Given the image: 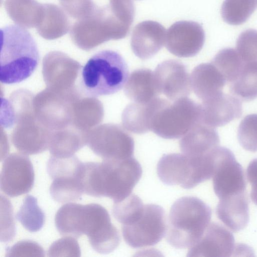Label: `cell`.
<instances>
[{
    "label": "cell",
    "instance_id": "20",
    "mask_svg": "<svg viewBox=\"0 0 257 257\" xmlns=\"http://www.w3.org/2000/svg\"><path fill=\"white\" fill-rule=\"evenodd\" d=\"M249 201L246 192L219 199L216 208L218 218L234 232L244 229L249 221Z\"/></svg>",
    "mask_w": 257,
    "mask_h": 257
},
{
    "label": "cell",
    "instance_id": "8",
    "mask_svg": "<svg viewBox=\"0 0 257 257\" xmlns=\"http://www.w3.org/2000/svg\"><path fill=\"white\" fill-rule=\"evenodd\" d=\"M167 225L164 209L154 204L144 205L139 217L132 223L122 225L125 242L133 248H140L158 243L165 235Z\"/></svg>",
    "mask_w": 257,
    "mask_h": 257
},
{
    "label": "cell",
    "instance_id": "10",
    "mask_svg": "<svg viewBox=\"0 0 257 257\" xmlns=\"http://www.w3.org/2000/svg\"><path fill=\"white\" fill-rule=\"evenodd\" d=\"M205 32L198 23L181 21L173 24L166 34L165 45L172 54L190 57L197 54L205 42Z\"/></svg>",
    "mask_w": 257,
    "mask_h": 257
},
{
    "label": "cell",
    "instance_id": "30",
    "mask_svg": "<svg viewBox=\"0 0 257 257\" xmlns=\"http://www.w3.org/2000/svg\"><path fill=\"white\" fill-rule=\"evenodd\" d=\"M43 248L37 243L30 240L19 241L8 248L6 256L44 255Z\"/></svg>",
    "mask_w": 257,
    "mask_h": 257
},
{
    "label": "cell",
    "instance_id": "15",
    "mask_svg": "<svg viewBox=\"0 0 257 257\" xmlns=\"http://www.w3.org/2000/svg\"><path fill=\"white\" fill-rule=\"evenodd\" d=\"M102 139L93 146V150L105 160H119L132 157L134 141L124 128L110 125L105 128Z\"/></svg>",
    "mask_w": 257,
    "mask_h": 257
},
{
    "label": "cell",
    "instance_id": "25",
    "mask_svg": "<svg viewBox=\"0 0 257 257\" xmlns=\"http://www.w3.org/2000/svg\"><path fill=\"white\" fill-rule=\"evenodd\" d=\"M211 62L218 68L229 84L237 78L244 63L236 50L230 48L220 50Z\"/></svg>",
    "mask_w": 257,
    "mask_h": 257
},
{
    "label": "cell",
    "instance_id": "23",
    "mask_svg": "<svg viewBox=\"0 0 257 257\" xmlns=\"http://www.w3.org/2000/svg\"><path fill=\"white\" fill-rule=\"evenodd\" d=\"M257 7V0H224L221 9L223 21L231 25L245 23Z\"/></svg>",
    "mask_w": 257,
    "mask_h": 257
},
{
    "label": "cell",
    "instance_id": "6",
    "mask_svg": "<svg viewBox=\"0 0 257 257\" xmlns=\"http://www.w3.org/2000/svg\"><path fill=\"white\" fill-rule=\"evenodd\" d=\"M200 104L186 97L170 103L165 100L155 112L151 131L166 139L182 138L200 121Z\"/></svg>",
    "mask_w": 257,
    "mask_h": 257
},
{
    "label": "cell",
    "instance_id": "7",
    "mask_svg": "<svg viewBox=\"0 0 257 257\" xmlns=\"http://www.w3.org/2000/svg\"><path fill=\"white\" fill-rule=\"evenodd\" d=\"M157 172L164 184L185 189L192 188L211 178L206 164L182 153L164 155L159 161Z\"/></svg>",
    "mask_w": 257,
    "mask_h": 257
},
{
    "label": "cell",
    "instance_id": "27",
    "mask_svg": "<svg viewBox=\"0 0 257 257\" xmlns=\"http://www.w3.org/2000/svg\"><path fill=\"white\" fill-rule=\"evenodd\" d=\"M237 138L244 150L257 152V114H248L242 119L238 126Z\"/></svg>",
    "mask_w": 257,
    "mask_h": 257
},
{
    "label": "cell",
    "instance_id": "5",
    "mask_svg": "<svg viewBox=\"0 0 257 257\" xmlns=\"http://www.w3.org/2000/svg\"><path fill=\"white\" fill-rule=\"evenodd\" d=\"M128 77V68L123 57L114 51L102 50L82 67L81 89L89 97L110 95L121 89Z\"/></svg>",
    "mask_w": 257,
    "mask_h": 257
},
{
    "label": "cell",
    "instance_id": "3",
    "mask_svg": "<svg viewBox=\"0 0 257 257\" xmlns=\"http://www.w3.org/2000/svg\"><path fill=\"white\" fill-rule=\"evenodd\" d=\"M0 81L12 84L30 77L37 68L40 55L37 44L26 29L11 24L1 29Z\"/></svg>",
    "mask_w": 257,
    "mask_h": 257
},
{
    "label": "cell",
    "instance_id": "22",
    "mask_svg": "<svg viewBox=\"0 0 257 257\" xmlns=\"http://www.w3.org/2000/svg\"><path fill=\"white\" fill-rule=\"evenodd\" d=\"M229 90L232 95L243 101L257 98V61L243 63L238 77L229 84Z\"/></svg>",
    "mask_w": 257,
    "mask_h": 257
},
{
    "label": "cell",
    "instance_id": "2",
    "mask_svg": "<svg viewBox=\"0 0 257 257\" xmlns=\"http://www.w3.org/2000/svg\"><path fill=\"white\" fill-rule=\"evenodd\" d=\"M142 175L140 164L133 157L101 163H83L81 182L84 193L95 197L122 200L132 194Z\"/></svg>",
    "mask_w": 257,
    "mask_h": 257
},
{
    "label": "cell",
    "instance_id": "11",
    "mask_svg": "<svg viewBox=\"0 0 257 257\" xmlns=\"http://www.w3.org/2000/svg\"><path fill=\"white\" fill-rule=\"evenodd\" d=\"M34 179V171L30 160L25 156L13 154L3 163L1 190L9 196H18L32 189Z\"/></svg>",
    "mask_w": 257,
    "mask_h": 257
},
{
    "label": "cell",
    "instance_id": "18",
    "mask_svg": "<svg viewBox=\"0 0 257 257\" xmlns=\"http://www.w3.org/2000/svg\"><path fill=\"white\" fill-rule=\"evenodd\" d=\"M190 76L192 89L202 101L222 92L226 83L222 74L212 62L198 65Z\"/></svg>",
    "mask_w": 257,
    "mask_h": 257
},
{
    "label": "cell",
    "instance_id": "24",
    "mask_svg": "<svg viewBox=\"0 0 257 257\" xmlns=\"http://www.w3.org/2000/svg\"><path fill=\"white\" fill-rule=\"evenodd\" d=\"M16 218L23 227L31 232L39 231L45 222V214L37 203V199L27 195L16 214Z\"/></svg>",
    "mask_w": 257,
    "mask_h": 257
},
{
    "label": "cell",
    "instance_id": "1",
    "mask_svg": "<svg viewBox=\"0 0 257 257\" xmlns=\"http://www.w3.org/2000/svg\"><path fill=\"white\" fill-rule=\"evenodd\" d=\"M55 223L62 235L78 238L86 235L92 248L101 254L112 252L120 242L107 211L98 204L66 203L57 211Z\"/></svg>",
    "mask_w": 257,
    "mask_h": 257
},
{
    "label": "cell",
    "instance_id": "4",
    "mask_svg": "<svg viewBox=\"0 0 257 257\" xmlns=\"http://www.w3.org/2000/svg\"><path fill=\"white\" fill-rule=\"evenodd\" d=\"M211 210L201 199L184 196L172 205L166 232L168 242L177 248L193 246L210 224Z\"/></svg>",
    "mask_w": 257,
    "mask_h": 257
},
{
    "label": "cell",
    "instance_id": "26",
    "mask_svg": "<svg viewBox=\"0 0 257 257\" xmlns=\"http://www.w3.org/2000/svg\"><path fill=\"white\" fill-rule=\"evenodd\" d=\"M144 204L141 199L134 194L118 202H114L112 213L122 225L134 222L142 213Z\"/></svg>",
    "mask_w": 257,
    "mask_h": 257
},
{
    "label": "cell",
    "instance_id": "14",
    "mask_svg": "<svg viewBox=\"0 0 257 257\" xmlns=\"http://www.w3.org/2000/svg\"><path fill=\"white\" fill-rule=\"evenodd\" d=\"M232 233L222 225L212 222L201 238L188 251V256H230L236 250Z\"/></svg>",
    "mask_w": 257,
    "mask_h": 257
},
{
    "label": "cell",
    "instance_id": "16",
    "mask_svg": "<svg viewBox=\"0 0 257 257\" xmlns=\"http://www.w3.org/2000/svg\"><path fill=\"white\" fill-rule=\"evenodd\" d=\"M166 29L160 23L146 21L134 29L131 47L134 53L142 60L152 58L165 45Z\"/></svg>",
    "mask_w": 257,
    "mask_h": 257
},
{
    "label": "cell",
    "instance_id": "29",
    "mask_svg": "<svg viewBox=\"0 0 257 257\" xmlns=\"http://www.w3.org/2000/svg\"><path fill=\"white\" fill-rule=\"evenodd\" d=\"M80 255V247L77 240L75 237L70 236H65L54 242L48 251L49 256H79Z\"/></svg>",
    "mask_w": 257,
    "mask_h": 257
},
{
    "label": "cell",
    "instance_id": "19",
    "mask_svg": "<svg viewBox=\"0 0 257 257\" xmlns=\"http://www.w3.org/2000/svg\"><path fill=\"white\" fill-rule=\"evenodd\" d=\"M165 99L157 97L147 103L129 104L122 113L123 127L133 133L142 134L151 131L153 117Z\"/></svg>",
    "mask_w": 257,
    "mask_h": 257
},
{
    "label": "cell",
    "instance_id": "9",
    "mask_svg": "<svg viewBox=\"0 0 257 257\" xmlns=\"http://www.w3.org/2000/svg\"><path fill=\"white\" fill-rule=\"evenodd\" d=\"M214 191L219 199L246 192L244 172L228 149L219 146L216 150L212 175Z\"/></svg>",
    "mask_w": 257,
    "mask_h": 257
},
{
    "label": "cell",
    "instance_id": "21",
    "mask_svg": "<svg viewBox=\"0 0 257 257\" xmlns=\"http://www.w3.org/2000/svg\"><path fill=\"white\" fill-rule=\"evenodd\" d=\"M124 92L134 102L147 103L158 97L160 93L154 72L146 68L132 72L124 86Z\"/></svg>",
    "mask_w": 257,
    "mask_h": 257
},
{
    "label": "cell",
    "instance_id": "31",
    "mask_svg": "<svg viewBox=\"0 0 257 257\" xmlns=\"http://www.w3.org/2000/svg\"><path fill=\"white\" fill-rule=\"evenodd\" d=\"M247 179L251 185L250 197L257 205V158L252 160L246 170Z\"/></svg>",
    "mask_w": 257,
    "mask_h": 257
},
{
    "label": "cell",
    "instance_id": "28",
    "mask_svg": "<svg viewBox=\"0 0 257 257\" xmlns=\"http://www.w3.org/2000/svg\"><path fill=\"white\" fill-rule=\"evenodd\" d=\"M244 62L257 61V31L247 29L239 36L236 49Z\"/></svg>",
    "mask_w": 257,
    "mask_h": 257
},
{
    "label": "cell",
    "instance_id": "12",
    "mask_svg": "<svg viewBox=\"0 0 257 257\" xmlns=\"http://www.w3.org/2000/svg\"><path fill=\"white\" fill-rule=\"evenodd\" d=\"M160 94L172 101L187 97L192 89L191 76L186 66L177 60H168L160 63L154 71Z\"/></svg>",
    "mask_w": 257,
    "mask_h": 257
},
{
    "label": "cell",
    "instance_id": "17",
    "mask_svg": "<svg viewBox=\"0 0 257 257\" xmlns=\"http://www.w3.org/2000/svg\"><path fill=\"white\" fill-rule=\"evenodd\" d=\"M220 140L215 128L199 122L180 141L182 154L194 158L206 157L219 146Z\"/></svg>",
    "mask_w": 257,
    "mask_h": 257
},
{
    "label": "cell",
    "instance_id": "13",
    "mask_svg": "<svg viewBox=\"0 0 257 257\" xmlns=\"http://www.w3.org/2000/svg\"><path fill=\"white\" fill-rule=\"evenodd\" d=\"M200 121L215 128L239 118L242 113L240 100L223 92L200 104Z\"/></svg>",
    "mask_w": 257,
    "mask_h": 257
}]
</instances>
